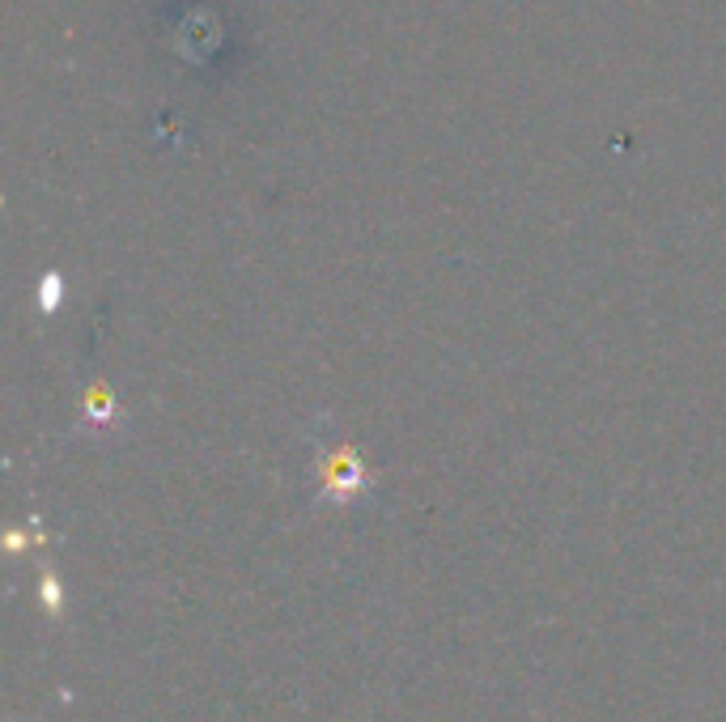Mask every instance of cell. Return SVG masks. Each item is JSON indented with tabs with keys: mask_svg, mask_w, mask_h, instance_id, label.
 Returning <instances> with one entry per match:
<instances>
[{
	"mask_svg": "<svg viewBox=\"0 0 726 722\" xmlns=\"http://www.w3.org/2000/svg\"><path fill=\"white\" fill-rule=\"evenodd\" d=\"M315 477H319L315 505H336V510H349L353 502H362L365 493H370V484H374L365 459L349 442H332L327 451H319Z\"/></svg>",
	"mask_w": 726,
	"mask_h": 722,
	"instance_id": "obj_1",
	"label": "cell"
},
{
	"mask_svg": "<svg viewBox=\"0 0 726 722\" xmlns=\"http://www.w3.org/2000/svg\"><path fill=\"white\" fill-rule=\"evenodd\" d=\"M81 425L94 433H115L123 430V412L115 409V395L102 383H94L85 391V409H81Z\"/></svg>",
	"mask_w": 726,
	"mask_h": 722,
	"instance_id": "obj_2",
	"label": "cell"
},
{
	"mask_svg": "<svg viewBox=\"0 0 726 722\" xmlns=\"http://www.w3.org/2000/svg\"><path fill=\"white\" fill-rule=\"evenodd\" d=\"M39 603L51 621H64V586H60L56 570H43V578H39Z\"/></svg>",
	"mask_w": 726,
	"mask_h": 722,
	"instance_id": "obj_3",
	"label": "cell"
},
{
	"mask_svg": "<svg viewBox=\"0 0 726 722\" xmlns=\"http://www.w3.org/2000/svg\"><path fill=\"white\" fill-rule=\"evenodd\" d=\"M56 298H60V277H56V272H51L48 281H43V311H56Z\"/></svg>",
	"mask_w": 726,
	"mask_h": 722,
	"instance_id": "obj_4",
	"label": "cell"
},
{
	"mask_svg": "<svg viewBox=\"0 0 726 722\" xmlns=\"http://www.w3.org/2000/svg\"><path fill=\"white\" fill-rule=\"evenodd\" d=\"M4 544H9V553H22L26 535H22V531H9V535H4Z\"/></svg>",
	"mask_w": 726,
	"mask_h": 722,
	"instance_id": "obj_5",
	"label": "cell"
}]
</instances>
